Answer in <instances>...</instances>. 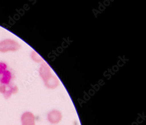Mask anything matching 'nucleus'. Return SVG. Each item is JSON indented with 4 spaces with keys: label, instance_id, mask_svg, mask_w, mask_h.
<instances>
[{
    "label": "nucleus",
    "instance_id": "obj_1",
    "mask_svg": "<svg viewBox=\"0 0 146 125\" xmlns=\"http://www.w3.org/2000/svg\"><path fill=\"white\" fill-rule=\"evenodd\" d=\"M21 45L18 41L12 39H5L0 41V53L15 52L19 50Z\"/></svg>",
    "mask_w": 146,
    "mask_h": 125
},
{
    "label": "nucleus",
    "instance_id": "obj_2",
    "mask_svg": "<svg viewBox=\"0 0 146 125\" xmlns=\"http://www.w3.org/2000/svg\"><path fill=\"white\" fill-rule=\"evenodd\" d=\"M21 121L22 125H36L35 116L31 112H25L21 116Z\"/></svg>",
    "mask_w": 146,
    "mask_h": 125
},
{
    "label": "nucleus",
    "instance_id": "obj_3",
    "mask_svg": "<svg viewBox=\"0 0 146 125\" xmlns=\"http://www.w3.org/2000/svg\"><path fill=\"white\" fill-rule=\"evenodd\" d=\"M39 75L43 81L45 82L51 76L50 68L45 62H44L40 65L39 69Z\"/></svg>",
    "mask_w": 146,
    "mask_h": 125
},
{
    "label": "nucleus",
    "instance_id": "obj_4",
    "mask_svg": "<svg viewBox=\"0 0 146 125\" xmlns=\"http://www.w3.org/2000/svg\"><path fill=\"white\" fill-rule=\"evenodd\" d=\"M62 116L60 111L53 110L48 113L47 119L49 122L51 124H57L62 120Z\"/></svg>",
    "mask_w": 146,
    "mask_h": 125
},
{
    "label": "nucleus",
    "instance_id": "obj_5",
    "mask_svg": "<svg viewBox=\"0 0 146 125\" xmlns=\"http://www.w3.org/2000/svg\"><path fill=\"white\" fill-rule=\"evenodd\" d=\"M45 86L46 88L50 89H54L57 87L59 85V81L56 76H52L44 82Z\"/></svg>",
    "mask_w": 146,
    "mask_h": 125
},
{
    "label": "nucleus",
    "instance_id": "obj_6",
    "mask_svg": "<svg viewBox=\"0 0 146 125\" xmlns=\"http://www.w3.org/2000/svg\"><path fill=\"white\" fill-rule=\"evenodd\" d=\"M30 56L32 60L36 63H42L44 62L43 58L39 55L37 52L34 50H33L32 51Z\"/></svg>",
    "mask_w": 146,
    "mask_h": 125
}]
</instances>
